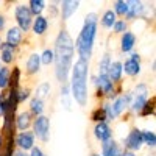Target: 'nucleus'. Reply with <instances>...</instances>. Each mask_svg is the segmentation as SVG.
I'll return each mask as SVG.
<instances>
[{"instance_id": "33", "label": "nucleus", "mask_w": 156, "mask_h": 156, "mask_svg": "<svg viewBox=\"0 0 156 156\" xmlns=\"http://www.w3.org/2000/svg\"><path fill=\"white\" fill-rule=\"evenodd\" d=\"M39 58H41V66H45V67H50L53 66V50L50 47H45L41 53H39Z\"/></svg>"}, {"instance_id": "41", "label": "nucleus", "mask_w": 156, "mask_h": 156, "mask_svg": "<svg viewBox=\"0 0 156 156\" xmlns=\"http://www.w3.org/2000/svg\"><path fill=\"white\" fill-rule=\"evenodd\" d=\"M28 156H48V154L45 153V150H44L41 145H36L34 148H31V150L28 151Z\"/></svg>"}, {"instance_id": "30", "label": "nucleus", "mask_w": 156, "mask_h": 156, "mask_svg": "<svg viewBox=\"0 0 156 156\" xmlns=\"http://www.w3.org/2000/svg\"><path fill=\"white\" fill-rule=\"evenodd\" d=\"M16 145H14V137H3V145L0 148V156H14Z\"/></svg>"}, {"instance_id": "19", "label": "nucleus", "mask_w": 156, "mask_h": 156, "mask_svg": "<svg viewBox=\"0 0 156 156\" xmlns=\"http://www.w3.org/2000/svg\"><path fill=\"white\" fill-rule=\"evenodd\" d=\"M48 27H50V20L45 17V14H42V16H36V17L33 19V23H31L30 31H31L34 36H37V37H42V36L47 34Z\"/></svg>"}, {"instance_id": "29", "label": "nucleus", "mask_w": 156, "mask_h": 156, "mask_svg": "<svg viewBox=\"0 0 156 156\" xmlns=\"http://www.w3.org/2000/svg\"><path fill=\"white\" fill-rule=\"evenodd\" d=\"M154 109H156V101H154V95H150V98L145 101L144 108L140 109V112L137 114L142 119H147V117H154Z\"/></svg>"}, {"instance_id": "46", "label": "nucleus", "mask_w": 156, "mask_h": 156, "mask_svg": "<svg viewBox=\"0 0 156 156\" xmlns=\"http://www.w3.org/2000/svg\"><path fill=\"white\" fill-rule=\"evenodd\" d=\"M2 145H3V136L0 134V148H2Z\"/></svg>"}, {"instance_id": "5", "label": "nucleus", "mask_w": 156, "mask_h": 156, "mask_svg": "<svg viewBox=\"0 0 156 156\" xmlns=\"http://www.w3.org/2000/svg\"><path fill=\"white\" fill-rule=\"evenodd\" d=\"M50 129H51V122L47 114H42L33 119L31 133L34 134L36 140H39L41 144H47L50 140Z\"/></svg>"}, {"instance_id": "16", "label": "nucleus", "mask_w": 156, "mask_h": 156, "mask_svg": "<svg viewBox=\"0 0 156 156\" xmlns=\"http://www.w3.org/2000/svg\"><path fill=\"white\" fill-rule=\"evenodd\" d=\"M33 119H34V117H33L27 109L19 111V112L16 114V117H14V128H16V133H19V131H28V129H31Z\"/></svg>"}, {"instance_id": "20", "label": "nucleus", "mask_w": 156, "mask_h": 156, "mask_svg": "<svg viewBox=\"0 0 156 156\" xmlns=\"http://www.w3.org/2000/svg\"><path fill=\"white\" fill-rule=\"evenodd\" d=\"M108 78L114 84H122L123 83V69H122V61L120 59H112L108 69Z\"/></svg>"}, {"instance_id": "26", "label": "nucleus", "mask_w": 156, "mask_h": 156, "mask_svg": "<svg viewBox=\"0 0 156 156\" xmlns=\"http://www.w3.org/2000/svg\"><path fill=\"white\" fill-rule=\"evenodd\" d=\"M112 61V55H111V51H105L100 59H98V64H97V75H106L108 73V69H109V64Z\"/></svg>"}, {"instance_id": "3", "label": "nucleus", "mask_w": 156, "mask_h": 156, "mask_svg": "<svg viewBox=\"0 0 156 156\" xmlns=\"http://www.w3.org/2000/svg\"><path fill=\"white\" fill-rule=\"evenodd\" d=\"M97 34H98V12L89 11L84 16L83 25H81L80 31H78L76 39H73L75 53L80 59L90 61V58L94 55Z\"/></svg>"}, {"instance_id": "23", "label": "nucleus", "mask_w": 156, "mask_h": 156, "mask_svg": "<svg viewBox=\"0 0 156 156\" xmlns=\"http://www.w3.org/2000/svg\"><path fill=\"white\" fill-rule=\"evenodd\" d=\"M150 98V95H137V94H133V98H131V103H129V108H128V112L131 115H137L140 112V109L144 108L145 101Z\"/></svg>"}, {"instance_id": "12", "label": "nucleus", "mask_w": 156, "mask_h": 156, "mask_svg": "<svg viewBox=\"0 0 156 156\" xmlns=\"http://www.w3.org/2000/svg\"><path fill=\"white\" fill-rule=\"evenodd\" d=\"M92 136L95 137V140H98L100 144H101V142H106V140H109V139L114 137V128H112L111 123H108V122L94 123Z\"/></svg>"}, {"instance_id": "42", "label": "nucleus", "mask_w": 156, "mask_h": 156, "mask_svg": "<svg viewBox=\"0 0 156 156\" xmlns=\"http://www.w3.org/2000/svg\"><path fill=\"white\" fill-rule=\"evenodd\" d=\"M6 23H8V19L3 12H0V31H5L6 30Z\"/></svg>"}, {"instance_id": "38", "label": "nucleus", "mask_w": 156, "mask_h": 156, "mask_svg": "<svg viewBox=\"0 0 156 156\" xmlns=\"http://www.w3.org/2000/svg\"><path fill=\"white\" fill-rule=\"evenodd\" d=\"M131 92L137 94V95H151L150 94V86L145 81H139L137 84H134V89L131 90Z\"/></svg>"}, {"instance_id": "37", "label": "nucleus", "mask_w": 156, "mask_h": 156, "mask_svg": "<svg viewBox=\"0 0 156 156\" xmlns=\"http://www.w3.org/2000/svg\"><path fill=\"white\" fill-rule=\"evenodd\" d=\"M31 94H33V90L28 87V86H20L19 90H17V100H19V105L23 101H28L31 98Z\"/></svg>"}, {"instance_id": "6", "label": "nucleus", "mask_w": 156, "mask_h": 156, "mask_svg": "<svg viewBox=\"0 0 156 156\" xmlns=\"http://www.w3.org/2000/svg\"><path fill=\"white\" fill-rule=\"evenodd\" d=\"M33 14L30 12L27 3H17L14 6V22H16V27L23 33L27 34L31 28V23H33Z\"/></svg>"}, {"instance_id": "13", "label": "nucleus", "mask_w": 156, "mask_h": 156, "mask_svg": "<svg viewBox=\"0 0 156 156\" xmlns=\"http://www.w3.org/2000/svg\"><path fill=\"white\" fill-rule=\"evenodd\" d=\"M81 3L78 0H61L59 2V19L62 22H67L75 16V12L80 9Z\"/></svg>"}, {"instance_id": "31", "label": "nucleus", "mask_w": 156, "mask_h": 156, "mask_svg": "<svg viewBox=\"0 0 156 156\" xmlns=\"http://www.w3.org/2000/svg\"><path fill=\"white\" fill-rule=\"evenodd\" d=\"M111 9L114 11V14L119 19H123L125 14L128 12V0H115Z\"/></svg>"}, {"instance_id": "11", "label": "nucleus", "mask_w": 156, "mask_h": 156, "mask_svg": "<svg viewBox=\"0 0 156 156\" xmlns=\"http://www.w3.org/2000/svg\"><path fill=\"white\" fill-rule=\"evenodd\" d=\"M136 44H137V36L133 30H128L123 34H120V41H119L120 53H123V55L133 53L134 48H136Z\"/></svg>"}, {"instance_id": "34", "label": "nucleus", "mask_w": 156, "mask_h": 156, "mask_svg": "<svg viewBox=\"0 0 156 156\" xmlns=\"http://www.w3.org/2000/svg\"><path fill=\"white\" fill-rule=\"evenodd\" d=\"M45 11H47V16H45V17H47L48 20H50V19H58V17H59V2L53 0V2L47 3Z\"/></svg>"}, {"instance_id": "48", "label": "nucleus", "mask_w": 156, "mask_h": 156, "mask_svg": "<svg viewBox=\"0 0 156 156\" xmlns=\"http://www.w3.org/2000/svg\"><path fill=\"white\" fill-rule=\"evenodd\" d=\"M2 44H3V37L0 36V47H2Z\"/></svg>"}, {"instance_id": "40", "label": "nucleus", "mask_w": 156, "mask_h": 156, "mask_svg": "<svg viewBox=\"0 0 156 156\" xmlns=\"http://www.w3.org/2000/svg\"><path fill=\"white\" fill-rule=\"evenodd\" d=\"M8 112V101H6V97H5V90L0 92V119H3Z\"/></svg>"}, {"instance_id": "15", "label": "nucleus", "mask_w": 156, "mask_h": 156, "mask_svg": "<svg viewBox=\"0 0 156 156\" xmlns=\"http://www.w3.org/2000/svg\"><path fill=\"white\" fill-rule=\"evenodd\" d=\"M23 37L25 34L16 27V25H12V27H8L5 30V39H3V42H6L8 45L11 47H14V48H20L22 42H23Z\"/></svg>"}, {"instance_id": "14", "label": "nucleus", "mask_w": 156, "mask_h": 156, "mask_svg": "<svg viewBox=\"0 0 156 156\" xmlns=\"http://www.w3.org/2000/svg\"><path fill=\"white\" fill-rule=\"evenodd\" d=\"M98 153L101 156H122L123 154V148L120 145V140L112 137V139H109L106 142H101Z\"/></svg>"}, {"instance_id": "39", "label": "nucleus", "mask_w": 156, "mask_h": 156, "mask_svg": "<svg viewBox=\"0 0 156 156\" xmlns=\"http://www.w3.org/2000/svg\"><path fill=\"white\" fill-rule=\"evenodd\" d=\"M59 100H61V108H62L64 111L70 112V111H72V105H73L72 97H70V95H59Z\"/></svg>"}, {"instance_id": "1", "label": "nucleus", "mask_w": 156, "mask_h": 156, "mask_svg": "<svg viewBox=\"0 0 156 156\" xmlns=\"http://www.w3.org/2000/svg\"><path fill=\"white\" fill-rule=\"evenodd\" d=\"M53 73L59 84H66L69 81V75L72 64L75 61V45L73 37L67 28H61L53 41Z\"/></svg>"}, {"instance_id": "9", "label": "nucleus", "mask_w": 156, "mask_h": 156, "mask_svg": "<svg viewBox=\"0 0 156 156\" xmlns=\"http://www.w3.org/2000/svg\"><path fill=\"white\" fill-rule=\"evenodd\" d=\"M14 145H16V150L23 151V153H28L31 148H34L37 144H36V137L31 133V129L16 133L14 134Z\"/></svg>"}, {"instance_id": "47", "label": "nucleus", "mask_w": 156, "mask_h": 156, "mask_svg": "<svg viewBox=\"0 0 156 156\" xmlns=\"http://www.w3.org/2000/svg\"><path fill=\"white\" fill-rule=\"evenodd\" d=\"M151 72H154V59L151 61Z\"/></svg>"}, {"instance_id": "4", "label": "nucleus", "mask_w": 156, "mask_h": 156, "mask_svg": "<svg viewBox=\"0 0 156 156\" xmlns=\"http://www.w3.org/2000/svg\"><path fill=\"white\" fill-rule=\"evenodd\" d=\"M120 145L125 151H131V153H139L144 148V142H142V131L139 126H131L128 128L126 134L120 140Z\"/></svg>"}, {"instance_id": "35", "label": "nucleus", "mask_w": 156, "mask_h": 156, "mask_svg": "<svg viewBox=\"0 0 156 156\" xmlns=\"http://www.w3.org/2000/svg\"><path fill=\"white\" fill-rule=\"evenodd\" d=\"M112 33L114 34H123L125 31H128L129 30V23L125 20V19H117L115 20V23L112 25Z\"/></svg>"}, {"instance_id": "18", "label": "nucleus", "mask_w": 156, "mask_h": 156, "mask_svg": "<svg viewBox=\"0 0 156 156\" xmlns=\"http://www.w3.org/2000/svg\"><path fill=\"white\" fill-rule=\"evenodd\" d=\"M41 58H39V51H31L25 61V75L34 76L41 72Z\"/></svg>"}, {"instance_id": "49", "label": "nucleus", "mask_w": 156, "mask_h": 156, "mask_svg": "<svg viewBox=\"0 0 156 156\" xmlns=\"http://www.w3.org/2000/svg\"><path fill=\"white\" fill-rule=\"evenodd\" d=\"M0 67H2V62H0Z\"/></svg>"}, {"instance_id": "17", "label": "nucleus", "mask_w": 156, "mask_h": 156, "mask_svg": "<svg viewBox=\"0 0 156 156\" xmlns=\"http://www.w3.org/2000/svg\"><path fill=\"white\" fill-rule=\"evenodd\" d=\"M16 58H17V48L3 42L2 47H0V62H2V66H6V67L14 66Z\"/></svg>"}, {"instance_id": "22", "label": "nucleus", "mask_w": 156, "mask_h": 156, "mask_svg": "<svg viewBox=\"0 0 156 156\" xmlns=\"http://www.w3.org/2000/svg\"><path fill=\"white\" fill-rule=\"evenodd\" d=\"M27 111H28L33 117H39V115L45 114V101L31 95V98L28 100V109H27Z\"/></svg>"}, {"instance_id": "24", "label": "nucleus", "mask_w": 156, "mask_h": 156, "mask_svg": "<svg viewBox=\"0 0 156 156\" xmlns=\"http://www.w3.org/2000/svg\"><path fill=\"white\" fill-rule=\"evenodd\" d=\"M50 95H51V84H50V81H41V83H37V86L33 90V97H37V98H41L44 101Z\"/></svg>"}, {"instance_id": "32", "label": "nucleus", "mask_w": 156, "mask_h": 156, "mask_svg": "<svg viewBox=\"0 0 156 156\" xmlns=\"http://www.w3.org/2000/svg\"><path fill=\"white\" fill-rule=\"evenodd\" d=\"M9 75H11V67L6 66L0 67V92H3L9 87Z\"/></svg>"}, {"instance_id": "7", "label": "nucleus", "mask_w": 156, "mask_h": 156, "mask_svg": "<svg viewBox=\"0 0 156 156\" xmlns=\"http://www.w3.org/2000/svg\"><path fill=\"white\" fill-rule=\"evenodd\" d=\"M122 69H123V76L128 78H137L142 73V56L139 51L129 53L122 61Z\"/></svg>"}, {"instance_id": "43", "label": "nucleus", "mask_w": 156, "mask_h": 156, "mask_svg": "<svg viewBox=\"0 0 156 156\" xmlns=\"http://www.w3.org/2000/svg\"><path fill=\"white\" fill-rule=\"evenodd\" d=\"M122 156H137V154H136V153H131V151H125V150H123V154H122Z\"/></svg>"}, {"instance_id": "27", "label": "nucleus", "mask_w": 156, "mask_h": 156, "mask_svg": "<svg viewBox=\"0 0 156 156\" xmlns=\"http://www.w3.org/2000/svg\"><path fill=\"white\" fill-rule=\"evenodd\" d=\"M142 131V142H144V147L150 148V150H154L156 147V133L150 128H140Z\"/></svg>"}, {"instance_id": "2", "label": "nucleus", "mask_w": 156, "mask_h": 156, "mask_svg": "<svg viewBox=\"0 0 156 156\" xmlns=\"http://www.w3.org/2000/svg\"><path fill=\"white\" fill-rule=\"evenodd\" d=\"M89 75H90V61L76 58L72 64L69 75V89L72 101L80 108H86L89 103Z\"/></svg>"}, {"instance_id": "28", "label": "nucleus", "mask_w": 156, "mask_h": 156, "mask_svg": "<svg viewBox=\"0 0 156 156\" xmlns=\"http://www.w3.org/2000/svg\"><path fill=\"white\" fill-rule=\"evenodd\" d=\"M30 12L33 14V17L36 16H42L45 12V8H47V2H44V0H30V2L27 3Z\"/></svg>"}, {"instance_id": "44", "label": "nucleus", "mask_w": 156, "mask_h": 156, "mask_svg": "<svg viewBox=\"0 0 156 156\" xmlns=\"http://www.w3.org/2000/svg\"><path fill=\"white\" fill-rule=\"evenodd\" d=\"M89 156H101V154H100V153H98V151H92V153H90V154H89Z\"/></svg>"}, {"instance_id": "36", "label": "nucleus", "mask_w": 156, "mask_h": 156, "mask_svg": "<svg viewBox=\"0 0 156 156\" xmlns=\"http://www.w3.org/2000/svg\"><path fill=\"white\" fill-rule=\"evenodd\" d=\"M90 120H92L94 123H98V122H106V115H105V112H103V109H101V106L98 105V106H95L92 111H90Z\"/></svg>"}, {"instance_id": "45", "label": "nucleus", "mask_w": 156, "mask_h": 156, "mask_svg": "<svg viewBox=\"0 0 156 156\" xmlns=\"http://www.w3.org/2000/svg\"><path fill=\"white\" fill-rule=\"evenodd\" d=\"M144 156H156V154H154V150H151L150 153H147V154H144Z\"/></svg>"}, {"instance_id": "25", "label": "nucleus", "mask_w": 156, "mask_h": 156, "mask_svg": "<svg viewBox=\"0 0 156 156\" xmlns=\"http://www.w3.org/2000/svg\"><path fill=\"white\" fill-rule=\"evenodd\" d=\"M22 76L23 72L19 66H12L11 75H9V87L8 89H19L22 86Z\"/></svg>"}, {"instance_id": "10", "label": "nucleus", "mask_w": 156, "mask_h": 156, "mask_svg": "<svg viewBox=\"0 0 156 156\" xmlns=\"http://www.w3.org/2000/svg\"><path fill=\"white\" fill-rule=\"evenodd\" d=\"M147 5L140 0H128V12L125 14V20L129 23V22H134L136 19H144L147 16Z\"/></svg>"}, {"instance_id": "21", "label": "nucleus", "mask_w": 156, "mask_h": 156, "mask_svg": "<svg viewBox=\"0 0 156 156\" xmlns=\"http://www.w3.org/2000/svg\"><path fill=\"white\" fill-rule=\"evenodd\" d=\"M117 19H119V17L114 14V11L111 8H108V9H105L101 12V16H98V25L103 30H111Z\"/></svg>"}, {"instance_id": "8", "label": "nucleus", "mask_w": 156, "mask_h": 156, "mask_svg": "<svg viewBox=\"0 0 156 156\" xmlns=\"http://www.w3.org/2000/svg\"><path fill=\"white\" fill-rule=\"evenodd\" d=\"M131 98H133V92L131 90H123V94L117 95L112 101H109L111 105V112H112V117L114 120L120 119V117L128 112V108H129V103H131Z\"/></svg>"}]
</instances>
